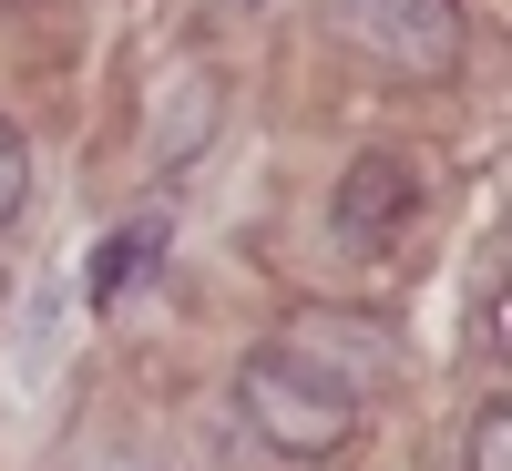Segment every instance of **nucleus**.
<instances>
[{
	"mask_svg": "<svg viewBox=\"0 0 512 471\" xmlns=\"http://www.w3.org/2000/svg\"><path fill=\"white\" fill-rule=\"evenodd\" d=\"M236 410H246V431L267 441L277 461H338L349 431H359V400L328 390L318 369H297L287 349H256L236 369Z\"/></svg>",
	"mask_w": 512,
	"mask_h": 471,
	"instance_id": "1",
	"label": "nucleus"
},
{
	"mask_svg": "<svg viewBox=\"0 0 512 471\" xmlns=\"http://www.w3.org/2000/svg\"><path fill=\"white\" fill-rule=\"evenodd\" d=\"M267 349H287L297 369H318L328 390H349V400L379 390V379L400 369V338L379 328V318H349V308H297V318L267 338Z\"/></svg>",
	"mask_w": 512,
	"mask_h": 471,
	"instance_id": "2",
	"label": "nucleus"
},
{
	"mask_svg": "<svg viewBox=\"0 0 512 471\" xmlns=\"http://www.w3.org/2000/svg\"><path fill=\"white\" fill-rule=\"evenodd\" d=\"M349 31L369 41L390 72H451L461 41H472V21H461V0H349Z\"/></svg>",
	"mask_w": 512,
	"mask_h": 471,
	"instance_id": "3",
	"label": "nucleus"
},
{
	"mask_svg": "<svg viewBox=\"0 0 512 471\" xmlns=\"http://www.w3.org/2000/svg\"><path fill=\"white\" fill-rule=\"evenodd\" d=\"M216 113H226L216 72H205V62H185V72L154 93V123H144L154 144H144V164H154V175H185V164L205 154V134H216Z\"/></svg>",
	"mask_w": 512,
	"mask_h": 471,
	"instance_id": "4",
	"label": "nucleus"
},
{
	"mask_svg": "<svg viewBox=\"0 0 512 471\" xmlns=\"http://www.w3.org/2000/svg\"><path fill=\"white\" fill-rule=\"evenodd\" d=\"M410 216V175L390 154H369V164H349V185H338V236H390Z\"/></svg>",
	"mask_w": 512,
	"mask_h": 471,
	"instance_id": "5",
	"label": "nucleus"
},
{
	"mask_svg": "<svg viewBox=\"0 0 512 471\" xmlns=\"http://www.w3.org/2000/svg\"><path fill=\"white\" fill-rule=\"evenodd\" d=\"M154 256H164V216H134L123 236H103V246H93V297L113 308V297H123V287H134V277L154 267Z\"/></svg>",
	"mask_w": 512,
	"mask_h": 471,
	"instance_id": "6",
	"label": "nucleus"
},
{
	"mask_svg": "<svg viewBox=\"0 0 512 471\" xmlns=\"http://www.w3.org/2000/svg\"><path fill=\"white\" fill-rule=\"evenodd\" d=\"M472 471H512V400H482V420H472Z\"/></svg>",
	"mask_w": 512,
	"mask_h": 471,
	"instance_id": "7",
	"label": "nucleus"
},
{
	"mask_svg": "<svg viewBox=\"0 0 512 471\" xmlns=\"http://www.w3.org/2000/svg\"><path fill=\"white\" fill-rule=\"evenodd\" d=\"M21 205H31V144L11 134V123H0V226H11Z\"/></svg>",
	"mask_w": 512,
	"mask_h": 471,
	"instance_id": "8",
	"label": "nucleus"
}]
</instances>
